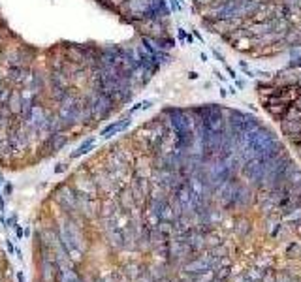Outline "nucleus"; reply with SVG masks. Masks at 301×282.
<instances>
[{
    "mask_svg": "<svg viewBox=\"0 0 301 282\" xmlns=\"http://www.w3.org/2000/svg\"><path fill=\"white\" fill-rule=\"evenodd\" d=\"M211 34L252 58L301 45V0H190Z\"/></svg>",
    "mask_w": 301,
    "mask_h": 282,
    "instance_id": "obj_2",
    "label": "nucleus"
},
{
    "mask_svg": "<svg viewBox=\"0 0 301 282\" xmlns=\"http://www.w3.org/2000/svg\"><path fill=\"white\" fill-rule=\"evenodd\" d=\"M173 43H32L0 12V166H29L100 128L172 60Z\"/></svg>",
    "mask_w": 301,
    "mask_h": 282,
    "instance_id": "obj_1",
    "label": "nucleus"
},
{
    "mask_svg": "<svg viewBox=\"0 0 301 282\" xmlns=\"http://www.w3.org/2000/svg\"><path fill=\"white\" fill-rule=\"evenodd\" d=\"M258 100L301 156V56L258 83Z\"/></svg>",
    "mask_w": 301,
    "mask_h": 282,
    "instance_id": "obj_3",
    "label": "nucleus"
}]
</instances>
